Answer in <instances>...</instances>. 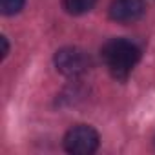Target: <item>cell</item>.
Segmentation results:
<instances>
[{
	"mask_svg": "<svg viewBox=\"0 0 155 155\" xmlns=\"http://www.w3.org/2000/svg\"><path fill=\"white\" fill-rule=\"evenodd\" d=\"M97 0H64V9L71 15H82L93 9Z\"/></svg>",
	"mask_w": 155,
	"mask_h": 155,
	"instance_id": "5b68a950",
	"label": "cell"
},
{
	"mask_svg": "<svg viewBox=\"0 0 155 155\" xmlns=\"http://www.w3.org/2000/svg\"><path fill=\"white\" fill-rule=\"evenodd\" d=\"M0 44H2V58H4L8 55V40H6V37L0 38Z\"/></svg>",
	"mask_w": 155,
	"mask_h": 155,
	"instance_id": "52a82bcc",
	"label": "cell"
},
{
	"mask_svg": "<svg viewBox=\"0 0 155 155\" xmlns=\"http://www.w3.org/2000/svg\"><path fill=\"white\" fill-rule=\"evenodd\" d=\"M99 148V133L86 124L73 126L64 137V150L75 155H90Z\"/></svg>",
	"mask_w": 155,
	"mask_h": 155,
	"instance_id": "7a4b0ae2",
	"label": "cell"
},
{
	"mask_svg": "<svg viewBox=\"0 0 155 155\" xmlns=\"http://www.w3.org/2000/svg\"><path fill=\"white\" fill-rule=\"evenodd\" d=\"M146 11L142 0H113L110 6V18L120 24H130L139 20Z\"/></svg>",
	"mask_w": 155,
	"mask_h": 155,
	"instance_id": "277c9868",
	"label": "cell"
},
{
	"mask_svg": "<svg viewBox=\"0 0 155 155\" xmlns=\"http://www.w3.org/2000/svg\"><path fill=\"white\" fill-rule=\"evenodd\" d=\"M90 57L86 51L79 48H62L55 55V66L57 69L66 77H79L90 69Z\"/></svg>",
	"mask_w": 155,
	"mask_h": 155,
	"instance_id": "3957f363",
	"label": "cell"
},
{
	"mask_svg": "<svg viewBox=\"0 0 155 155\" xmlns=\"http://www.w3.org/2000/svg\"><path fill=\"white\" fill-rule=\"evenodd\" d=\"M26 4V0H0V11L4 15H15L18 13Z\"/></svg>",
	"mask_w": 155,
	"mask_h": 155,
	"instance_id": "8992f818",
	"label": "cell"
},
{
	"mask_svg": "<svg viewBox=\"0 0 155 155\" xmlns=\"http://www.w3.org/2000/svg\"><path fill=\"white\" fill-rule=\"evenodd\" d=\"M102 58L115 79H126L140 58V49L126 38H113L102 48Z\"/></svg>",
	"mask_w": 155,
	"mask_h": 155,
	"instance_id": "6da1fadb",
	"label": "cell"
}]
</instances>
